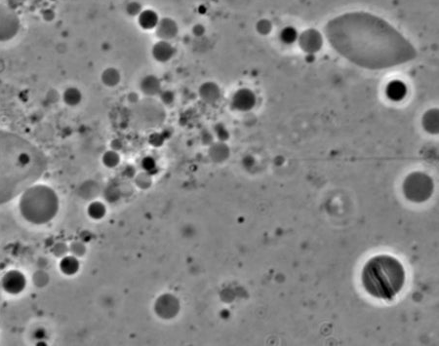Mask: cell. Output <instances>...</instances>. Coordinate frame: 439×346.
<instances>
[{
    "label": "cell",
    "instance_id": "cell-12",
    "mask_svg": "<svg viewBox=\"0 0 439 346\" xmlns=\"http://www.w3.org/2000/svg\"><path fill=\"white\" fill-rule=\"evenodd\" d=\"M199 96L202 100L206 102H213L219 96V90L217 86L211 82L204 83L199 89Z\"/></svg>",
    "mask_w": 439,
    "mask_h": 346
},
{
    "label": "cell",
    "instance_id": "cell-4",
    "mask_svg": "<svg viewBox=\"0 0 439 346\" xmlns=\"http://www.w3.org/2000/svg\"><path fill=\"white\" fill-rule=\"evenodd\" d=\"M59 209L56 192L44 185H32L26 189L20 199L23 218L33 224H44L52 220Z\"/></svg>",
    "mask_w": 439,
    "mask_h": 346
},
{
    "label": "cell",
    "instance_id": "cell-19",
    "mask_svg": "<svg viewBox=\"0 0 439 346\" xmlns=\"http://www.w3.org/2000/svg\"><path fill=\"white\" fill-rule=\"evenodd\" d=\"M46 336L45 330L41 329V328H37L34 332H33V337L34 339H36L37 341H41L42 339H44Z\"/></svg>",
    "mask_w": 439,
    "mask_h": 346
},
{
    "label": "cell",
    "instance_id": "cell-9",
    "mask_svg": "<svg viewBox=\"0 0 439 346\" xmlns=\"http://www.w3.org/2000/svg\"><path fill=\"white\" fill-rule=\"evenodd\" d=\"M177 32H178L177 26L171 20L166 19V20H163L157 24V36L160 38V40L168 41L176 36Z\"/></svg>",
    "mask_w": 439,
    "mask_h": 346
},
{
    "label": "cell",
    "instance_id": "cell-5",
    "mask_svg": "<svg viewBox=\"0 0 439 346\" xmlns=\"http://www.w3.org/2000/svg\"><path fill=\"white\" fill-rule=\"evenodd\" d=\"M20 30L17 15L9 8L0 5V42L13 39Z\"/></svg>",
    "mask_w": 439,
    "mask_h": 346
},
{
    "label": "cell",
    "instance_id": "cell-7",
    "mask_svg": "<svg viewBox=\"0 0 439 346\" xmlns=\"http://www.w3.org/2000/svg\"><path fill=\"white\" fill-rule=\"evenodd\" d=\"M152 53H153V57L157 62L167 63L168 61H170L173 58V56L175 54V50H174V47L168 41L160 40L154 45Z\"/></svg>",
    "mask_w": 439,
    "mask_h": 346
},
{
    "label": "cell",
    "instance_id": "cell-18",
    "mask_svg": "<svg viewBox=\"0 0 439 346\" xmlns=\"http://www.w3.org/2000/svg\"><path fill=\"white\" fill-rule=\"evenodd\" d=\"M117 161H118V158L116 156V154L113 152H108L104 155V163L109 167L114 166L117 163Z\"/></svg>",
    "mask_w": 439,
    "mask_h": 346
},
{
    "label": "cell",
    "instance_id": "cell-3",
    "mask_svg": "<svg viewBox=\"0 0 439 346\" xmlns=\"http://www.w3.org/2000/svg\"><path fill=\"white\" fill-rule=\"evenodd\" d=\"M406 271L402 262L393 255L381 253L372 256L364 264L361 282L371 297L391 301L402 291Z\"/></svg>",
    "mask_w": 439,
    "mask_h": 346
},
{
    "label": "cell",
    "instance_id": "cell-6",
    "mask_svg": "<svg viewBox=\"0 0 439 346\" xmlns=\"http://www.w3.org/2000/svg\"><path fill=\"white\" fill-rule=\"evenodd\" d=\"M1 286L7 294L19 295L26 289L27 279L21 271L10 270L2 277Z\"/></svg>",
    "mask_w": 439,
    "mask_h": 346
},
{
    "label": "cell",
    "instance_id": "cell-2",
    "mask_svg": "<svg viewBox=\"0 0 439 346\" xmlns=\"http://www.w3.org/2000/svg\"><path fill=\"white\" fill-rule=\"evenodd\" d=\"M47 169L44 152L32 142L0 130V205L34 185Z\"/></svg>",
    "mask_w": 439,
    "mask_h": 346
},
{
    "label": "cell",
    "instance_id": "cell-16",
    "mask_svg": "<svg viewBox=\"0 0 439 346\" xmlns=\"http://www.w3.org/2000/svg\"><path fill=\"white\" fill-rule=\"evenodd\" d=\"M60 268L63 271V273L66 275H72L74 274L78 268H79V263L78 261L72 257V256H66L63 258V260L60 263Z\"/></svg>",
    "mask_w": 439,
    "mask_h": 346
},
{
    "label": "cell",
    "instance_id": "cell-1",
    "mask_svg": "<svg viewBox=\"0 0 439 346\" xmlns=\"http://www.w3.org/2000/svg\"><path fill=\"white\" fill-rule=\"evenodd\" d=\"M325 32L339 53L364 67H389L415 57L414 48L399 32L369 13L354 12L335 18Z\"/></svg>",
    "mask_w": 439,
    "mask_h": 346
},
{
    "label": "cell",
    "instance_id": "cell-13",
    "mask_svg": "<svg viewBox=\"0 0 439 346\" xmlns=\"http://www.w3.org/2000/svg\"><path fill=\"white\" fill-rule=\"evenodd\" d=\"M63 101L68 106H76L82 99L81 91L76 87H68L63 93Z\"/></svg>",
    "mask_w": 439,
    "mask_h": 346
},
{
    "label": "cell",
    "instance_id": "cell-15",
    "mask_svg": "<svg viewBox=\"0 0 439 346\" xmlns=\"http://www.w3.org/2000/svg\"><path fill=\"white\" fill-rule=\"evenodd\" d=\"M406 94L405 85L399 81L391 82L387 87V95L394 100H399Z\"/></svg>",
    "mask_w": 439,
    "mask_h": 346
},
{
    "label": "cell",
    "instance_id": "cell-14",
    "mask_svg": "<svg viewBox=\"0 0 439 346\" xmlns=\"http://www.w3.org/2000/svg\"><path fill=\"white\" fill-rule=\"evenodd\" d=\"M140 26H142L146 30H151L154 28H157L158 24L157 15L153 11H144L141 13L139 18Z\"/></svg>",
    "mask_w": 439,
    "mask_h": 346
},
{
    "label": "cell",
    "instance_id": "cell-11",
    "mask_svg": "<svg viewBox=\"0 0 439 346\" xmlns=\"http://www.w3.org/2000/svg\"><path fill=\"white\" fill-rule=\"evenodd\" d=\"M101 80L107 87H114L120 81V73L114 67H108L102 72Z\"/></svg>",
    "mask_w": 439,
    "mask_h": 346
},
{
    "label": "cell",
    "instance_id": "cell-17",
    "mask_svg": "<svg viewBox=\"0 0 439 346\" xmlns=\"http://www.w3.org/2000/svg\"><path fill=\"white\" fill-rule=\"evenodd\" d=\"M88 213H89V215L92 218L100 219V218L103 217V215L105 213V209H104L102 204L96 202V203H93V204L90 205V207L88 209Z\"/></svg>",
    "mask_w": 439,
    "mask_h": 346
},
{
    "label": "cell",
    "instance_id": "cell-8",
    "mask_svg": "<svg viewBox=\"0 0 439 346\" xmlns=\"http://www.w3.org/2000/svg\"><path fill=\"white\" fill-rule=\"evenodd\" d=\"M256 98L254 93L248 89L237 91L232 98V104L238 110H249L254 106Z\"/></svg>",
    "mask_w": 439,
    "mask_h": 346
},
{
    "label": "cell",
    "instance_id": "cell-20",
    "mask_svg": "<svg viewBox=\"0 0 439 346\" xmlns=\"http://www.w3.org/2000/svg\"><path fill=\"white\" fill-rule=\"evenodd\" d=\"M161 99L164 102H171L173 100V93H171V92L162 93Z\"/></svg>",
    "mask_w": 439,
    "mask_h": 346
},
{
    "label": "cell",
    "instance_id": "cell-10",
    "mask_svg": "<svg viewBox=\"0 0 439 346\" xmlns=\"http://www.w3.org/2000/svg\"><path fill=\"white\" fill-rule=\"evenodd\" d=\"M140 89L147 96H156L161 93V84L157 76L148 75L142 79Z\"/></svg>",
    "mask_w": 439,
    "mask_h": 346
}]
</instances>
